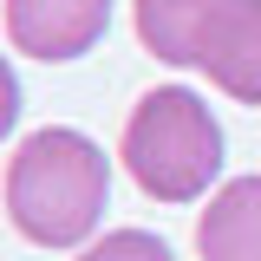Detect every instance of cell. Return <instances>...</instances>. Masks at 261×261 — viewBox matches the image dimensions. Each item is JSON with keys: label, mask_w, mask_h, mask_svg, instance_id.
I'll use <instances>...</instances> for the list:
<instances>
[{"label": "cell", "mask_w": 261, "mask_h": 261, "mask_svg": "<svg viewBox=\"0 0 261 261\" xmlns=\"http://www.w3.org/2000/svg\"><path fill=\"white\" fill-rule=\"evenodd\" d=\"M105 196H111V163L72 124L33 130L7 163V216L39 248H79L105 222Z\"/></svg>", "instance_id": "cell-1"}, {"label": "cell", "mask_w": 261, "mask_h": 261, "mask_svg": "<svg viewBox=\"0 0 261 261\" xmlns=\"http://www.w3.org/2000/svg\"><path fill=\"white\" fill-rule=\"evenodd\" d=\"M124 170L157 202H196L222 176V124L190 85H157L124 124Z\"/></svg>", "instance_id": "cell-2"}, {"label": "cell", "mask_w": 261, "mask_h": 261, "mask_svg": "<svg viewBox=\"0 0 261 261\" xmlns=\"http://www.w3.org/2000/svg\"><path fill=\"white\" fill-rule=\"evenodd\" d=\"M196 72L235 105H261V0H216L196 33Z\"/></svg>", "instance_id": "cell-3"}, {"label": "cell", "mask_w": 261, "mask_h": 261, "mask_svg": "<svg viewBox=\"0 0 261 261\" xmlns=\"http://www.w3.org/2000/svg\"><path fill=\"white\" fill-rule=\"evenodd\" d=\"M111 27V0H7V39L27 59H85Z\"/></svg>", "instance_id": "cell-4"}, {"label": "cell", "mask_w": 261, "mask_h": 261, "mask_svg": "<svg viewBox=\"0 0 261 261\" xmlns=\"http://www.w3.org/2000/svg\"><path fill=\"white\" fill-rule=\"evenodd\" d=\"M196 255L202 261H261V176H235L209 196L196 222Z\"/></svg>", "instance_id": "cell-5"}, {"label": "cell", "mask_w": 261, "mask_h": 261, "mask_svg": "<svg viewBox=\"0 0 261 261\" xmlns=\"http://www.w3.org/2000/svg\"><path fill=\"white\" fill-rule=\"evenodd\" d=\"M216 0H137V39L163 65H196V33Z\"/></svg>", "instance_id": "cell-6"}, {"label": "cell", "mask_w": 261, "mask_h": 261, "mask_svg": "<svg viewBox=\"0 0 261 261\" xmlns=\"http://www.w3.org/2000/svg\"><path fill=\"white\" fill-rule=\"evenodd\" d=\"M79 261H176V255L163 248L150 228H111V235H98Z\"/></svg>", "instance_id": "cell-7"}, {"label": "cell", "mask_w": 261, "mask_h": 261, "mask_svg": "<svg viewBox=\"0 0 261 261\" xmlns=\"http://www.w3.org/2000/svg\"><path fill=\"white\" fill-rule=\"evenodd\" d=\"M20 124V79H13V65L0 59V137Z\"/></svg>", "instance_id": "cell-8"}]
</instances>
